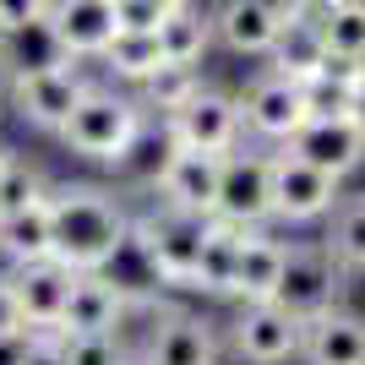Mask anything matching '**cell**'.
Returning a JSON list of instances; mask_svg holds the SVG:
<instances>
[{
    "label": "cell",
    "mask_w": 365,
    "mask_h": 365,
    "mask_svg": "<svg viewBox=\"0 0 365 365\" xmlns=\"http://www.w3.org/2000/svg\"><path fill=\"white\" fill-rule=\"evenodd\" d=\"M28 365H66V354H61V333H38V344H33Z\"/></svg>",
    "instance_id": "cell-33"
},
{
    "label": "cell",
    "mask_w": 365,
    "mask_h": 365,
    "mask_svg": "<svg viewBox=\"0 0 365 365\" xmlns=\"http://www.w3.org/2000/svg\"><path fill=\"white\" fill-rule=\"evenodd\" d=\"M16 327H22V311H16L11 278H0V333H16Z\"/></svg>",
    "instance_id": "cell-34"
},
{
    "label": "cell",
    "mask_w": 365,
    "mask_h": 365,
    "mask_svg": "<svg viewBox=\"0 0 365 365\" xmlns=\"http://www.w3.org/2000/svg\"><path fill=\"white\" fill-rule=\"evenodd\" d=\"M213 44V16L197 11L191 0L175 6V11L158 22V49H164V66H197Z\"/></svg>",
    "instance_id": "cell-22"
},
{
    "label": "cell",
    "mask_w": 365,
    "mask_h": 365,
    "mask_svg": "<svg viewBox=\"0 0 365 365\" xmlns=\"http://www.w3.org/2000/svg\"><path fill=\"white\" fill-rule=\"evenodd\" d=\"M98 61L120 76V82H137V88H142V82L164 66V49H158V33H115Z\"/></svg>",
    "instance_id": "cell-24"
},
{
    "label": "cell",
    "mask_w": 365,
    "mask_h": 365,
    "mask_svg": "<svg viewBox=\"0 0 365 365\" xmlns=\"http://www.w3.org/2000/svg\"><path fill=\"white\" fill-rule=\"evenodd\" d=\"M49 28L66 44L71 61H88V55H104V44L115 38V0H49Z\"/></svg>",
    "instance_id": "cell-15"
},
{
    "label": "cell",
    "mask_w": 365,
    "mask_h": 365,
    "mask_svg": "<svg viewBox=\"0 0 365 365\" xmlns=\"http://www.w3.org/2000/svg\"><path fill=\"white\" fill-rule=\"evenodd\" d=\"M38 197H49L38 164H28V158H16V153H11V164H6V175H0V218H11V213H22V207H33Z\"/></svg>",
    "instance_id": "cell-27"
},
{
    "label": "cell",
    "mask_w": 365,
    "mask_h": 365,
    "mask_svg": "<svg viewBox=\"0 0 365 365\" xmlns=\"http://www.w3.org/2000/svg\"><path fill=\"white\" fill-rule=\"evenodd\" d=\"M322 44H327V55L360 61V55H365V11H360V6H338V11H327V16H322Z\"/></svg>",
    "instance_id": "cell-28"
},
{
    "label": "cell",
    "mask_w": 365,
    "mask_h": 365,
    "mask_svg": "<svg viewBox=\"0 0 365 365\" xmlns=\"http://www.w3.org/2000/svg\"><path fill=\"white\" fill-rule=\"evenodd\" d=\"M131 311L115 284L104 273H76L71 278V300L61 317V338H82V333H120V317Z\"/></svg>",
    "instance_id": "cell-16"
},
{
    "label": "cell",
    "mask_w": 365,
    "mask_h": 365,
    "mask_svg": "<svg viewBox=\"0 0 365 365\" xmlns=\"http://www.w3.org/2000/svg\"><path fill=\"white\" fill-rule=\"evenodd\" d=\"M327 251H333L344 267H365V197H354V202H344L333 213V235H327Z\"/></svg>",
    "instance_id": "cell-26"
},
{
    "label": "cell",
    "mask_w": 365,
    "mask_h": 365,
    "mask_svg": "<svg viewBox=\"0 0 365 365\" xmlns=\"http://www.w3.org/2000/svg\"><path fill=\"white\" fill-rule=\"evenodd\" d=\"M300 354L311 365H360L365 354V322L349 317V311H322V317L305 322V338H300Z\"/></svg>",
    "instance_id": "cell-20"
},
{
    "label": "cell",
    "mask_w": 365,
    "mask_h": 365,
    "mask_svg": "<svg viewBox=\"0 0 365 365\" xmlns=\"http://www.w3.org/2000/svg\"><path fill=\"white\" fill-rule=\"evenodd\" d=\"M360 365H365V354H360Z\"/></svg>",
    "instance_id": "cell-40"
},
{
    "label": "cell",
    "mask_w": 365,
    "mask_h": 365,
    "mask_svg": "<svg viewBox=\"0 0 365 365\" xmlns=\"http://www.w3.org/2000/svg\"><path fill=\"white\" fill-rule=\"evenodd\" d=\"M360 76H365V55H360Z\"/></svg>",
    "instance_id": "cell-38"
},
{
    "label": "cell",
    "mask_w": 365,
    "mask_h": 365,
    "mask_svg": "<svg viewBox=\"0 0 365 365\" xmlns=\"http://www.w3.org/2000/svg\"><path fill=\"white\" fill-rule=\"evenodd\" d=\"M6 164H11V153H6V148H0V175H6Z\"/></svg>",
    "instance_id": "cell-37"
},
{
    "label": "cell",
    "mask_w": 365,
    "mask_h": 365,
    "mask_svg": "<svg viewBox=\"0 0 365 365\" xmlns=\"http://www.w3.org/2000/svg\"><path fill=\"white\" fill-rule=\"evenodd\" d=\"M251 229H235L224 218H207V240H202V262H197V289L207 294H229L235 289V262H240V240Z\"/></svg>",
    "instance_id": "cell-23"
},
{
    "label": "cell",
    "mask_w": 365,
    "mask_h": 365,
    "mask_svg": "<svg viewBox=\"0 0 365 365\" xmlns=\"http://www.w3.org/2000/svg\"><path fill=\"white\" fill-rule=\"evenodd\" d=\"M284 153H294L300 164L344 180V175H354V169L365 164V137L349 125V115H333V120H305L300 131L284 142Z\"/></svg>",
    "instance_id": "cell-12"
},
{
    "label": "cell",
    "mask_w": 365,
    "mask_h": 365,
    "mask_svg": "<svg viewBox=\"0 0 365 365\" xmlns=\"http://www.w3.org/2000/svg\"><path fill=\"white\" fill-rule=\"evenodd\" d=\"M338 207V180L322 169L300 164L294 153H273V218L284 224H311V218Z\"/></svg>",
    "instance_id": "cell-9"
},
{
    "label": "cell",
    "mask_w": 365,
    "mask_h": 365,
    "mask_svg": "<svg viewBox=\"0 0 365 365\" xmlns=\"http://www.w3.org/2000/svg\"><path fill=\"white\" fill-rule=\"evenodd\" d=\"M131 365H137V360H131Z\"/></svg>",
    "instance_id": "cell-41"
},
{
    "label": "cell",
    "mask_w": 365,
    "mask_h": 365,
    "mask_svg": "<svg viewBox=\"0 0 365 365\" xmlns=\"http://www.w3.org/2000/svg\"><path fill=\"white\" fill-rule=\"evenodd\" d=\"M88 76H82V66H61V71H44V76H28V82H11V104L16 115L28 125H38V131H61L66 120H71V109L88 98Z\"/></svg>",
    "instance_id": "cell-10"
},
{
    "label": "cell",
    "mask_w": 365,
    "mask_h": 365,
    "mask_svg": "<svg viewBox=\"0 0 365 365\" xmlns=\"http://www.w3.org/2000/svg\"><path fill=\"white\" fill-rule=\"evenodd\" d=\"M175 6H185V0H115V28L120 33H158V22Z\"/></svg>",
    "instance_id": "cell-30"
},
{
    "label": "cell",
    "mask_w": 365,
    "mask_h": 365,
    "mask_svg": "<svg viewBox=\"0 0 365 365\" xmlns=\"http://www.w3.org/2000/svg\"><path fill=\"white\" fill-rule=\"evenodd\" d=\"M49 11V0H0V33L22 28V22H38Z\"/></svg>",
    "instance_id": "cell-31"
},
{
    "label": "cell",
    "mask_w": 365,
    "mask_h": 365,
    "mask_svg": "<svg viewBox=\"0 0 365 365\" xmlns=\"http://www.w3.org/2000/svg\"><path fill=\"white\" fill-rule=\"evenodd\" d=\"M0 257L11 267H28V262H49L55 257V229H49V197H38L33 207L0 218Z\"/></svg>",
    "instance_id": "cell-21"
},
{
    "label": "cell",
    "mask_w": 365,
    "mask_h": 365,
    "mask_svg": "<svg viewBox=\"0 0 365 365\" xmlns=\"http://www.w3.org/2000/svg\"><path fill=\"white\" fill-rule=\"evenodd\" d=\"M164 131H169V142L185 148V153H218V158H229V153L240 148L245 125H240V104H235L229 93L202 88L185 109H175L164 120Z\"/></svg>",
    "instance_id": "cell-6"
},
{
    "label": "cell",
    "mask_w": 365,
    "mask_h": 365,
    "mask_svg": "<svg viewBox=\"0 0 365 365\" xmlns=\"http://www.w3.org/2000/svg\"><path fill=\"white\" fill-rule=\"evenodd\" d=\"M66 365H131L120 349V333H82V338H61Z\"/></svg>",
    "instance_id": "cell-29"
},
{
    "label": "cell",
    "mask_w": 365,
    "mask_h": 365,
    "mask_svg": "<svg viewBox=\"0 0 365 365\" xmlns=\"http://www.w3.org/2000/svg\"><path fill=\"white\" fill-rule=\"evenodd\" d=\"M49 229H55V262L71 273H98L125 240L120 202L98 185H61L49 191Z\"/></svg>",
    "instance_id": "cell-1"
},
{
    "label": "cell",
    "mask_w": 365,
    "mask_h": 365,
    "mask_svg": "<svg viewBox=\"0 0 365 365\" xmlns=\"http://www.w3.org/2000/svg\"><path fill=\"white\" fill-rule=\"evenodd\" d=\"M137 229V240L148 245L153 267L164 284H197V262H202V240H207V218L175 213V207H158L148 213Z\"/></svg>",
    "instance_id": "cell-4"
},
{
    "label": "cell",
    "mask_w": 365,
    "mask_h": 365,
    "mask_svg": "<svg viewBox=\"0 0 365 365\" xmlns=\"http://www.w3.org/2000/svg\"><path fill=\"white\" fill-rule=\"evenodd\" d=\"M338 289H344V262L327 245H289L273 305L289 311L294 322H311V317H322V311L338 305Z\"/></svg>",
    "instance_id": "cell-3"
},
{
    "label": "cell",
    "mask_w": 365,
    "mask_h": 365,
    "mask_svg": "<svg viewBox=\"0 0 365 365\" xmlns=\"http://www.w3.org/2000/svg\"><path fill=\"white\" fill-rule=\"evenodd\" d=\"M197 93H202V71H197V66H158V71L142 82L137 104H142V115L153 109V115H164V120H169V115L185 109Z\"/></svg>",
    "instance_id": "cell-25"
},
{
    "label": "cell",
    "mask_w": 365,
    "mask_h": 365,
    "mask_svg": "<svg viewBox=\"0 0 365 365\" xmlns=\"http://www.w3.org/2000/svg\"><path fill=\"white\" fill-rule=\"evenodd\" d=\"M213 218L235 229H262L273 218V153H240V148L229 153Z\"/></svg>",
    "instance_id": "cell-5"
},
{
    "label": "cell",
    "mask_w": 365,
    "mask_h": 365,
    "mask_svg": "<svg viewBox=\"0 0 365 365\" xmlns=\"http://www.w3.org/2000/svg\"><path fill=\"white\" fill-rule=\"evenodd\" d=\"M349 125H354V131L365 137V88H360V93L349 98Z\"/></svg>",
    "instance_id": "cell-35"
},
{
    "label": "cell",
    "mask_w": 365,
    "mask_h": 365,
    "mask_svg": "<svg viewBox=\"0 0 365 365\" xmlns=\"http://www.w3.org/2000/svg\"><path fill=\"white\" fill-rule=\"evenodd\" d=\"M61 137L71 153L98 158V164H120L131 142L142 137V104L115 88H88V98L71 109V120L61 125Z\"/></svg>",
    "instance_id": "cell-2"
},
{
    "label": "cell",
    "mask_w": 365,
    "mask_h": 365,
    "mask_svg": "<svg viewBox=\"0 0 365 365\" xmlns=\"http://www.w3.org/2000/svg\"><path fill=\"white\" fill-rule=\"evenodd\" d=\"M213 360H218L213 327L202 317H185V311L158 322L148 338V354H142V365H213Z\"/></svg>",
    "instance_id": "cell-18"
},
{
    "label": "cell",
    "mask_w": 365,
    "mask_h": 365,
    "mask_svg": "<svg viewBox=\"0 0 365 365\" xmlns=\"http://www.w3.org/2000/svg\"><path fill=\"white\" fill-rule=\"evenodd\" d=\"M235 104H240V125L262 142H289L294 131L311 120L300 82H289V76H278V71H262Z\"/></svg>",
    "instance_id": "cell-7"
},
{
    "label": "cell",
    "mask_w": 365,
    "mask_h": 365,
    "mask_svg": "<svg viewBox=\"0 0 365 365\" xmlns=\"http://www.w3.org/2000/svg\"><path fill=\"white\" fill-rule=\"evenodd\" d=\"M33 344H38V333H33V327H16V333H0V365H28Z\"/></svg>",
    "instance_id": "cell-32"
},
{
    "label": "cell",
    "mask_w": 365,
    "mask_h": 365,
    "mask_svg": "<svg viewBox=\"0 0 365 365\" xmlns=\"http://www.w3.org/2000/svg\"><path fill=\"white\" fill-rule=\"evenodd\" d=\"M305 6H317V11H338V6H354V0H305Z\"/></svg>",
    "instance_id": "cell-36"
},
{
    "label": "cell",
    "mask_w": 365,
    "mask_h": 365,
    "mask_svg": "<svg viewBox=\"0 0 365 365\" xmlns=\"http://www.w3.org/2000/svg\"><path fill=\"white\" fill-rule=\"evenodd\" d=\"M71 267L61 262H28L11 273V294H16V311H22V327L33 333H61V317H66V300H71Z\"/></svg>",
    "instance_id": "cell-13"
},
{
    "label": "cell",
    "mask_w": 365,
    "mask_h": 365,
    "mask_svg": "<svg viewBox=\"0 0 365 365\" xmlns=\"http://www.w3.org/2000/svg\"><path fill=\"white\" fill-rule=\"evenodd\" d=\"M354 6H360V11H365V0H354Z\"/></svg>",
    "instance_id": "cell-39"
},
{
    "label": "cell",
    "mask_w": 365,
    "mask_h": 365,
    "mask_svg": "<svg viewBox=\"0 0 365 365\" xmlns=\"http://www.w3.org/2000/svg\"><path fill=\"white\" fill-rule=\"evenodd\" d=\"M61 66H71V55H66V44L55 38L49 16H38V22H22V28H11V33H0V76L28 82V76L61 71Z\"/></svg>",
    "instance_id": "cell-17"
},
{
    "label": "cell",
    "mask_w": 365,
    "mask_h": 365,
    "mask_svg": "<svg viewBox=\"0 0 365 365\" xmlns=\"http://www.w3.org/2000/svg\"><path fill=\"white\" fill-rule=\"evenodd\" d=\"M284 257H289V245L273 240L267 229H251L240 240V262H235V289L245 305H262L278 294V278H284Z\"/></svg>",
    "instance_id": "cell-19"
},
{
    "label": "cell",
    "mask_w": 365,
    "mask_h": 365,
    "mask_svg": "<svg viewBox=\"0 0 365 365\" xmlns=\"http://www.w3.org/2000/svg\"><path fill=\"white\" fill-rule=\"evenodd\" d=\"M218 180H224V158H218V153H185V148H175L153 185H158L164 207L191 213V218H213V207H218Z\"/></svg>",
    "instance_id": "cell-8"
},
{
    "label": "cell",
    "mask_w": 365,
    "mask_h": 365,
    "mask_svg": "<svg viewBox=\"0 0 365 365\" xmlns=\"http://www.w3.org/2000/svg\"><path fill=\"white\" fill-rule=\"evenodd\" d=\"M207 16H213V38L235 55H267L284 28L278 0H218V11Z\"/></svg>",
    "instance_id": "cell-14"
},
{
    "label": "cell",
    "mask_w": 365,
    "mask_h": 365,
    "mask_svg": "<svg viewBox=\"0 0 365 365\" xmlns=\"http://www.w3.org/2000/svg\"><path fill=\"white\" fill-rule=\"evenodd\" d=\"M300 338H305V322H294L289 311H278L273 300L262 305H245L235 317V354L245 365H284L300 354Z\"/></svg>",
    "instance_id": "cell-11"
}]
</instances>
